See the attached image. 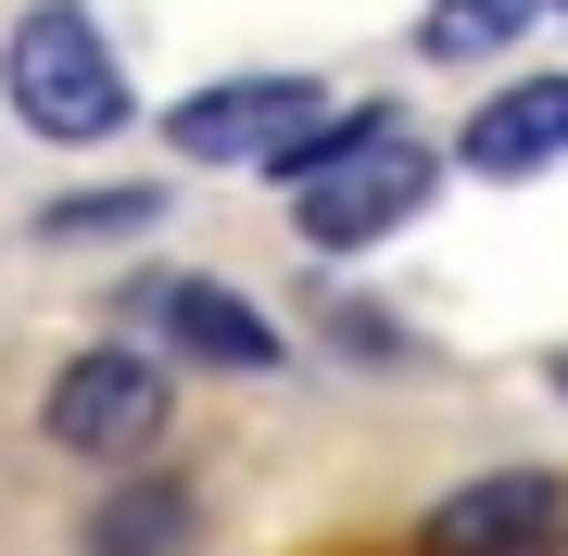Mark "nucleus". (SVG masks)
I'll return each mask as SVG.
<instances>
[{
    "label": "nucleus",
    "instance_id": "nucleus-1",
    "mask_svg": "<svg viewBox=\"0 0 568 556\" xmlns=\"http://www.w3.org/2000/svg\"><path fill=\"white\" fill-rule=\"evenodd\" d=\"M429 190H443V152H429L405 114L342 102V127L291 165V228H304L316 253H366V241H392L405 215H429Z\"/></svg>",
    "mask_w": 568,
    "mask_h": 556
},
{
    "label": "nucleus",
    "instance_id": "nucleus-2",
    "mask_svg": "<svg viewBox=\"0 0 568 556\" xmlns=\"http://www.w3.org/2000/svg\"><path fill=\"white\" fill-rule=\"evenodd\" d=\"M0 89H13V114L39 127V140H63V152H89V140H114V127H126V77H114L102 26L63 13V0L0 39Z\"/></svg>",
    "mask_w": 568,
    "mask_h": 556
},
{
    "label": "nucleus",
    "instance_id": "nucleus-3",
    "mask_svg": "<svg viewBox=\"0 0 568 556\" xmlns=\"http://www.w3.org/2000/svg\"><path fill=\"white\" fill-rule=\"evenodd\" d=\"M342 127L316 77H227V89H190L178 114H164V140H178V165H304V152Z\"/></svg>",
    "mask_w": 568,
    "mask_h": 556
},
{
    "label": "nucleus",
    "instance_id": "nucleus-4",
    "mask_svg": "<svg viewBox=\"0 0 568 556\" xmlns=\"http://www.w3.org/2000/svg\"><path fill=\"white\" fill-rule=\"evenodd\" d=\"M51 443H63V455H102V468L152 455V443H164V367L126 354V342L77 354V367L51 380Z\"/></svg>",
    "mask_w": 568,
    "mask_h": 556
},
{
    "label": "nucleus",
    "instance_id": "nucleus-5",
    "mask_svg": "<svg viewBox=\"0 0 568 556\" xmlns=\"http://www.w3.org/2000/svg\"><path fill=\"white\" fill-rule=\"evenodd\" d=\"M568 544V481L556 468H493L429 506V556H544Z\"/></svg>",
    "mask_w": 568,
    "mask_h": 556
},
{
    "label": "nucleus",
    "instance_id": "nucleus-6",
    "mask_svg": "<svg viewBox=\"0 0 568 556\" xmlns=\"http://www.w3.org/2000/svg\"><path fill=\"white\" fill-rule=\"evenodd\" d=\"M455 165H467V178H544V165H568V77H530V89H493V102L467 114Z\"/></svg>",
    "mask_w": 568,
    "mask_h": 556
},
{
    "label": "nucleus",
    "instance_id": "nucleus-7",
    "mask_svg": "<svg viewBox=\"0 0 568 556\" xmlns=\"http://www.w3.org/2000/svg\"><path fill=\"white\" fill-rule=\"evenodd\" d=\"M140 316H152L178 354H203V367H278V330H265V316H253L227 279H152Z\"/></svg>",
    "mask_w": 568,
    "mask_h": 556
},
{
    "label": "nucleus",
    "instance_id": "nucleus-8",
    "mask_svg": "<svg viewBox=\"0 0 568 556\" xmlns=\"http://www.w3.org/2000/svg\"><path fill=\"white\" fill-rule=\"evenodd\" d=\"M190 518L203 506H190L178 481H126V494L89 518V556H190Z\"/></svg>",
    "mask_w": 568,
    "mask_h": 556
},
{
    "label": "nucleus",
    "instance_id": "nucleus-9",
    "mask_svg": "<svg viewBox=\"0 0 568 556\" xmlns=\"http://www.w3.org/2000/svg\"><path fill=\"white\" fill-rule=\"evenodd\" d=\"M530 13H544V0H429V13H417V51L429 63H480V51L530 39Z\"/></svg>",
    "mask_w": 568,
    "mask_h": 556
},
{
    "label": "nucleus",
    "instance_id": "nucleus-10",
    "mask_svg": "<svg viewBox=\"0 0 568 556\" xmlns=\"http://www.w3.org/2000/svg\"><path fill=\"white\" fill-rule=\"evenodd\" d=\"M152 215H164V190H77V203H51L39 228L51 241H140Z\"/></svg>",
    "mask_w": 568,
    "mask_h": 556
},
{
    "label": "nucleus",
    "instance_id": "nucleus-11",
    "mask_svg": "<svg viewBox=\"0 0 568 556\" xmlns=\"http://www.w3.org/2000/svg\"><path fill=\"white\" fill-rule=\"evenodd\" d=\"M556 392H568V354H556Z\"/></svg>",
    "mask_w": 568,
    "mask_h": 556
},
{
    "label": "nucleus",
    "instance_id": "nucleus-12",
    "mask_svg": "<svg viewBox=\"0 0 568 556\" xmlns=\"http://www.w3.org/2000/svg\"><path fill=\"white\" fill-rule=\"evenodd\" d=\"M556 13H568V0H556Z\"/></svg>",
    "mask_w": 568,
    "mask_h": 556
}]
</instances>
